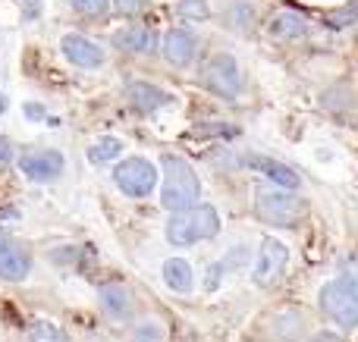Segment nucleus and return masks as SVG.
Returning <instances> with one entry per match:
<instances>
[{"mask_svg":"<svg viewBox=\"0 0 358 342\" xmlns=\"http://www.w3.org/2000/svg\"><path fill=\"white\" fill-rule=\"evenodd\" d=\"M201 182H198L195 170L176 154H164V192H161V205L167 211H189L198 201Z\"/></svg>","mask_w":358,"mask_h":342,"instance_id":"obj_1","label":"nucleus"},{"mask_svg":"<svg viewBox=\"0 0 358 342\" xmlns=\"http://www.w3.org/2000/svg\"><path fill=\"white\" fill-rule=\"evenodd\" d=\"M220 230V217L210 205H198L189 211H179L167 220V242L170 245H195L204 239L217 236Z\"/></svg>","mask_w":358,"mask_h":342,"instance_id":"obj_2","label":"nucleus"},{"mask_svg":"<svg viewBox=\"0 0 358 342\" xmlns=\"http://www.w3.org/2000/svg\"><path fill=\"white\" fill-rule=\"evenodd\" d=\"M321 305L340 327H358V292L346 280H330L321 289Z\"/></svg>","mask_w":358,"mask_h":342,"instance_id":"obj_3","label":"nucleus"},{"mask_svg":"<svg viewBox=\"0 0 358 342\" xmlns=\"http://www.w3.org/2000/svg\"><path fill=\"white\" fill-rule=\"evenodd\" d=\"M255 201H258L261 220H267V223L292 226L296 220L305 217V201L296 198L292 192H267V188H261Z\"/></svg>","mask_w":358,"mask_h":342,"instance_id":"obj_4","label":"nucleus"},{"mask_svg":"<svg viewBox=\"0 0 358 342\" xmlns=\"http://www.w3.org/2000/svg\"><path fill=\"white\" fill-rule=\"evenodd\" d=\"M113 179H117V186L123 188L126 195H132V198H145V195L155 188V182H157V170H155V163L151 161L129 157V161H123L117 167Z\"/></svg>","mask_w":358,"mask_h":342,"instance_id":"obj_5","label":"nucleus"},{"mask_svg":"<svg viewBox=\"0 0 358 342\" xmlns=\"http://www.w3.org/2000/svg\"><path fill=\"white\" fill-rule=\"evenodd\" d=\"M204 79H208V85L214 88L217 94H223V98H236V94H239V88H242L239 66H236V60L229 54H217L214 60L208 63Z\"/></svg>","mask_w":358,"mask_h":342,"instance_id":"obj_6","label":"nucleus"},{"mask_svg":"<svg viewBox=\"0 0 358 342\" xmlns=\"http://www.w3.org/2000/svg\"><path fill=\"white\" fill-rule=\"evenodd\" d=\"M286 258H289V248H286L280 239H264V245H261V255L258 261H255V283H261V286H267V283L277 280V274L286 267Z\"/></svg>","mask_w":358,"mask_h":342,"instance_id":"obj_7","label":"nucleus"},{"mask_svg":"<svg viewBox=\"0 0 358 342\" xmlns=\"http://www.w3.org/2000/svg\"><path fill=\"white\" fill-rule=\"evenodd\" d=\"M60 47H63V54H66V60L82 69H98L101 63H104V47L94 44L92 38H85V35H66L60 41Z\"/></svg>","mask_w":358,"mask_h":342,"instance_id":"obj_8","label":"nucleus"},{"mask_svg":"<svg viewBox=\"0 0 358 342\" xmlns=\"http://www.w3.org/2000/svg\"><path fill=\"white\" fill-rule=\"evenodd\" d=\"M19 167H22V173L29 176V179L50 182L63 173V157L57 154V151H31V154H25L22 161H19Z\"/></svg>","mask_w":358,"mask_h":342,"instance_id":"obj_9","label":"nucleus"},{"mask_svg":"<svg viewBox=\"0 0 358 342\" xmlns=\"http://www.w3.org/2000/svg\"><path fill=\"white\" fill-rule=\"evenodd\" d=\"M245 167L258 170L261 176H267L271 182H277V186L283 188H299V173L292 167H286V163L273 161V157H264V154H248L245 157Z\"/></svg>","mask_w":358,"mask_h":342,"instance_id":"obj_10","label":"nucleus"},{"mask_svg":"<svg viewBox=\"0 0 358 342\" xmlns=\"http://www.w3.org/2000/svg\"><path fill=\"white\" fill-rule=\"evenodd\" d=\"M31 270V258L22 245L10 242L3 251H0V280H10V283H19L25 280Z\"/></svg>","mask_w":358,"mask_h":342,"instance_id":"obj_11","label":"nucleus"},{"mask_svg":"<svg viewBox=\"0 0 358 342\" xmlns=\"http://www.w3.org/2000/svg\"><path fill=\"white\" fill-rule=\"evenodd\" d=\"M101 308H104V314L113 320H129L132 318V292L123 283H110V286L101 289Z\"/></svg>","mask_w":358,"mask_h":342,"instance_id":"obj_12","label":"nucleus"},{"mask_svg":"<svg viewBox=\"0 0 358 342\" xmlns=\"http://www.w3.org/2000/svg\"><path fill=\"white\" fill-rule=\"evenodd\" d=\"M126 98H129V104L136 107L138 113H155V110H161L164 104H170V94H164L161 88L148 85V82H132V85L126 88Z\"/></svg>","mask_w":358,"mask_h":342,"instance_id":"obj_13","label":"nucleus"},{"mask_svg":"<svg viewBox=\"0 0 358 342\" xmlns=\"http://www.w3.org/2000/svg\"><path fill=\"white\" fill-rule=\"evenodd\" d=\"M192 54H195V38H192L185 29L170 31L167 41H164V57H167L173 66H185V63L192 60Z\"/></svg>","mask_w":358,"mask_h":342,"instance_id":"obj_14","label":"nucleus"},{"mask_svg":"<svg viewBox=\"0 0 358 342\" xmlns=\"http://www.w3.org/2000/svg\"><path fill=\"white\" fill-rule=\"evenodd\" d=\"M267 31H271L273 38H280V41H292V38H302L305 31H308V25H305V19L299 16V13L283 10V13H277V16L271 19Z\"/></svg>","mask_w":358,"mask_h":342,"instance_id":"obj_15","label":"nucleus"},{"mask_svg":"<svg viewBox=\"0 0 358 342\" xmlns=\"http://www.w3.org/2000/svg\"><path fill=\"white\" fill-rule=\"evenodd\" d=\"M117 47L129 50V54H148L155 47V35L145 25H129V29H123L117 35Z\"/></svg>","mask_w":358,"mask_h":342,"instance_id":"obj_16","label":"nucleus"},{"mask_svg":"<svg viewBox=\"0 0 358 342\" xmlns=\"http://www.w3.org/2000/svg\"><path fill=\"white\" fill-rule=\"evenodd\" d=\"M164 280H167V286L176 289V292H192V286H195V274H192V267L182 258H170V261L164 264Z\"/></svg>","mask_w":358,"mask_h":342,"instance_id":"obj_17","label":"nucleus"},{"mask_svg":"<svg viewBox=\"0 0 358 342\" xmlns=\"http://www.w3.org/2000/svg\"><path fill=\"white\" fill-rule=\"evenodd\" d=\"M120 151H123V142H120V138H101V142H94L92 148H88V161L107 163V161H113Z\"/></svg>","mask_w":358,"mask_h":342,"instance_id":"obj_18","label":"nucleus"},{"mask_svg":"<svg viewBox=\"0 0 358 342\" xmlns=\"http://www.w3.org/2000/svg\"><path fill=\"white\" fill-rule=\"evenodd\" d=\"M29 342H69V339L60 327L48 324V320H38V324L29 330Z\"/></svg>","mask_w":358,"mask_h":342,"instance_id":"obj_19","label":"nucleus"},{"mask_svg":"<svg viewBox=\"0 0 358 342\" xmlns=\"http://www.w3.org/2000/svg\"><path fill=\"white\" fill-rule=\"evenodd\" d=\"M324 22L330 25V29H346V25L358 22V0H349L346 10H336V13H327V19Z\"/></svg>","mask_w":358,"mask_h":342,"instance_id":"obj_20","label":"nucleus"},{"mask_svg":"<svg viewBox=\"0 0 358 342\" xmlns=\"http://www.w3.org/2000/svg\"><path fill=\"white\" fill-rule=\"evenodd\" d=\"M179 13H182L185 19L201 22V19L210 16V6H208V0H179Z\"/></svg>","mask_w":358,"mask_h":342,"instance_id":"obj_21","label":"nucleus"},{"mask_svg":"<svg viewBox=\"0 0 358 342\" xmlns=\"http://www.w3.org/2000/svg\"><path fill=\"white\" fill-rule=\"evenodd\" d=\"M73 6L82 16H101L107 10V0H73Z\"/></svg>","mask_w":358,"mask_h":342,"instance_id":"obj_22","label":"nucleus"},{"mask_svg":"<svg viewBox=\"0 0 358 342\" xmlns=\"http://www.w3.org/2000/svg\"><path fill=\"white\" fill-rule=\"evenodd\" d=\"M132 342H164V330L157 324H145L136 330V339Z\"/></svg>","mask_w":358,"mask_h":342,"instance_id":"obj_23","label":"nucleus"},{"mask_svg":"<svg viewBox=\"0 0 358 342\" xmlns=\"http://www.w3.org/2000/svg\"><path fill=\"white\" fill-rule=\"evenodd\" d=\"M343 280H346L349 286L358 292V255L346 258V264H343Z\"/></svg>","mask_w":358,"mask_h":342,"instance_id":"obj_24","label":"nucleus"},{"mask_svg":"<svg viewBox=\"0 0 358 342\" xmlns=\"http://www.w3.org/2000/svg\"><path fill=\"white\" fill-rule=\"evenodd\" d=\"M113 6H117V13H126V16H132V13L142 10V0H113Z\"/></svg>","mask_w":358,"mask_h":342,"instance_id":"obj_25","label":"nucleus"},{"mask_svg":"<svg viewBox=\"0 0 358 342\" xmlns=\"http://www.w3.org/2000/svg\"><path fill=\"white\" fill-rule=\"evenodd\" d=\"M10 163H13V144L6 138H0V170L10 167Z\"/></svg>","mask_w":358,"mask_h":342,"instance_id":"obj_26","label":"nucleus"},{"mask_svg":"<svg viewBox=\"0 0 358 342\" xmlns=\"http://www.w3.org/2000/svg\"><path fill=\"white\" fill-rule=\"evenodd\" d=\"M38 13H41V0H25L22 3V16L25 19H35Z\"/></svg>","mask_w":358,"mask_h":342,"instance_id":"obj_27","label":"nucleus"},{"mask_svg":"<svg viewBox=\"0 0 358 342\" xmlns=\"http://www.w3.org/2000/svg\"><path fill=\"white\" fill-rule=\"evenodd\" d=\"M311 342H343V339L336 336V333H317V336L311 339Z\"/></svg>","mask_w":358,"mask_h":342,"instance_id":"obj_28","label":"nucleus"},{"mask_svg":"<svg viewBox=\"0 0 358 342\" xmlns=\"http://www.w3.org/2000/svg\"><path fill=\"white\" fill-rule=\"evenodd\" d=\"M25 113H29L31 119H38V117H44V110H38L35 104H25Z\"/></svg>","mask_w":358,"mask_h":342,"instance_id":"obj_29","label":"nucleus"},{"mask_svg":"<svg viewBox=\"0 0 358 342\" xmlns=\"http://www.w3.org/2000/svg\"><path fill=\"white\" fill-rule=\"evenodd\" d=\"M6 245H10V239H6V232H3V230H0V251H3V248H6Z\"/></svg>","mask_w":358,"mask_h":342,"instance_id":"obj_30","label":"nucleus"}]
</instances>
